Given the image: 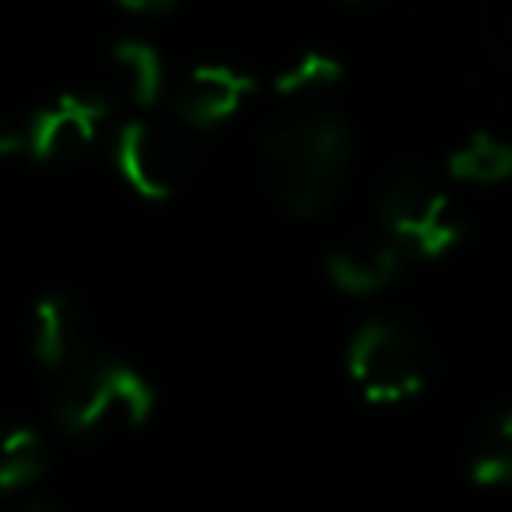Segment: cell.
Instances as JSON below:
<instances>
[{"label": "cell", "mask_w": 512, "mask_h": 512, "mask_svg": "<svg viewBox=\"0 0 512 512\" xmlns=\"http://www.w3.org/2000/svg\"><path fill=\"white\" fill-rule=\"evenodd\" d=\"M355 4H372V0H355Z\"/></svg>", "instance_id": "cell-18"}, {"label": "cell", "mask_w": 512, "mask_h": 512, "mask_svg": "<svg viewBox=\"0 0 512 512\" xmlns=\"http://www.w3.org/2000/svg\"><path fill=\"white\" fill-rule=\"evenodd\" d=\"M470 477L481 488H512V404L481 421L470 449Z\"/></svg>", "instance_id": "cell-11"}, {"label": "cell", "mask_w": 512, "mask_h": 512, "mask_svg": "<svg viewBox=\"0 0 512 512\" xmlns=\"http://www.w3.org/2000/svg\"><path fill=\"white\" fill-rule=\"evenodd\" d=\"M106 127H109L106 99L85 92L57 95V99L46 102L25 123V137H29V151L25 155H32L36 162L46 165L78 162V158H85L106 137Z\"/></svg>", "instance_id": "cell-6"}, {"label": "cell", "mask_w": 512, "mask_h": 512, "mask_svg": "<svg viewBox=\"0 0 512 512\" xmlns=\"http://www.w3.org/2000/svg\"><path fill=\"white\" fill-rule=\"evenodd\" d=\"M379 218L386 239L407 253V260L446 256L463 239V214L456 200L435 179L421 172H393L379 193Z\"/></svg>", "instance_id": "cell-4"}, {"label": "cell", "mask_w": 512, "mask_h": 512, "mask_svg": "<svg viewBox=\"0 0 512 512\" xmlns=\"http://www.w3.org/2000/svg\"><path fill=\"white\" fill-rule=\"evenodd\" d=\"M449 176L470 186H495L512 179V144L495 134H470L449 155Z\"/></svg>", "instance_id": "cell-12"}, {"label": "cell", "mask_w": 512, "mask_h": 512, "mask_svg": "<svg viewBox=\"0 0 512 512\" xmlns=\"http://www.w3.org/2000/svg\"><path fill=\"white\" fill-rule=\"evenodd\" d=\"M341 78H344L341 60L320 50H306L274 74V92L288 102H313L316 95L341 85Z\"/></svg>", "instance_id": "cell-13"}, {"label": "cell", "mask_w": 512, "mask_h": 512, "mask_svg": "<svg viewBox=\"0 0 512 512\" xmlns=\"http://www.w3.org/2000/svg\"><path fill=\"white\" fill-rule=\"evenodd\" d=\"M46 470V442L36 428L0 425V491H18Z\"/></svg>", "instance_id": "cell-14"}, {"label": "cell", "mask_w": 512, "mask_h": 512, "mask_svg": "<svg viewBox=\"0 0 512 512\" xmlns=\"http://www.w3.org/2000/svg\"><path fill=\"white\" fill-rule=\"evenodd\" d=\"M53 411L67 435L95 439L144 425L155 411V390L127 362L85 355L78 365L60 372Z\"/></svg>", "instance_id": "cell-2"}, {"label": "cell", "mask_w": 512, "mask_h": 512, "mask_svg": "<svg viewBox=\"0 0 512 512\" xmlns=\"http://www.w3.org/2000/svg\"><path fill=\"white\" fill-rule=\"evenodd\" d=\"M256 81L253 74L239 71L232 64H200L186 74L172 92V109L179 123L190 130H214L239 116V109L249 102Z\"/></svg>", "instance_id": "cell-7"}, {"label": "cell", "mask_w": 512, "mask_h": 512, "mask_svg": "<svg viewBox=\"0 0 512 512\" xmlns=\"http://www.w3.org/2000/svg\"><path fill=\"white\" fill-rule=\"evenodd\" d=\"M29 151V137H25V123H11L0 116V158H15Z\"/></svg>", "instance_id": "cell-15"}, {"label": "cell", "mask_w": 512, "mask_h": 512, "mask_svg": "<svg viewBox=\"0 0 512 512\" xmlns=\"http://www.w3.org/2000/svg\"><path fill=\"white\" fill-rule=\"evenodd\" d=\"M120 8L134 11V15H162V11H169L176 0H116Z\"/></svg>", "instance_id": "cell-16"}, {"label": "cell", "mask_w": 512, "mask_h": 512, "mask_svg": "<svg viewBox=\"0 0 512 512\" xmlns=\"http://www.w3.org/2000/svg\"><path fill=\"white\" fill-rule=\"evenodd\" d=\"M113 169L134 193L148 200H169L190 176V144L176 127L158 120H134L113 137Z\"/></svg>", "instance_id": "cell-5"}, {"label": "cell", "mask_w": 512, "mask_h": 512, "mask_svg": "<svg viewBox=\"0 0 512 512\" xmlns=\"http://www.w3.org/2000/svg\"><path fill=\"white\" fill-rule=\"evenodd\" d=\"M29 348L36 362L50 372H67L85 351V313L67 295H43L29 313Z\"/></svg>", "instance_id": "cell-8"}, {"label": "cell", "mask_w": 512, "mask_h": 512, "mask_svg": "<svg viewBox=\"0 0 512 512\" xmlns=\"http://www.w3.org/2000/svg\"><path fill=\"white\" fill-rule=\"evenodd\" d=\"M432 372V355L418 330L397 316L362 323L348 348V376L369 404H404L418 397Z\"/></svg>", "instance_id": "cell-3"}, {"label": "cell", "mask_w": 512, "mask_h": 512, "mask_svg": "<svg viewBox=\"0 0 512 512\" xmlns=\"http://www.w3.org/2000/svg\"><path fill=\"white\" fill-rule=\"evenodd\" d=\"M407 253L390 239H365L337 246L327 256V278L344 295H376L404 274Z\"/></svg>", "instance_id": "cell-9"}, {"label": "cell", "mask_w": 512, "mask_h": 512, "mask_svg": "<svg viewBox=\"0 0 512 512\" xmlns=\"http://www.w3.org/2000/svg\"><path fill=\"white\" fill-rule=\"evenodd\" d=\"M267 190L295 218H320L337 204L351 172V130L337 113L292 109L260 144Z\"/></svg>", "instance_id": "cell-1"}, {"label": "cell", "mask_w": 512, "mask_h": 512, "mask_svg": "<svg viewBox=\"0 0 512 512\" xmlns=\"http://www.w3.org/2000/svg\"><path fill=\"white\" fill-rule=\"evenodd\" d=\"M113 74L120 92L141 109H155L169 95V67L144 39H123L113 46Z\"/></svg>", "instance_id": "cell-10"}, {"label": "cell", "mask_w": 512, "mask_h": 512, "mask_svg": "<svg viewBox=\"0 0 512 512\" xmlns=\"http://www.w3.org/2000/svg\"><path fill=\"white\" fill-rule=\"evenodd\" d=\"M15 512H60L53 502H25L22 509H15Z\"/></svg>", "instance_id": "cell-17"}]
</instances>
